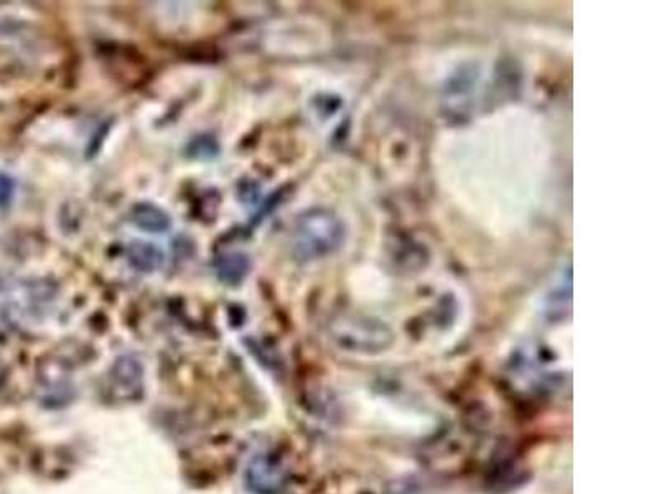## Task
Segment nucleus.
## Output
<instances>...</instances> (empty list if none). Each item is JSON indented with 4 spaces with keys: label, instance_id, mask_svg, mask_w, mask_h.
<instances>
[{
    "label": "nucleus",
    "instance_id": "nucleus-1",
    "mask_svg": "<svg viewBox=\"0 0 659 494\" xmlns=\"http://www.w3.org/2000/svg\"><path fill=\"white\" fill-rule=\"evenodd\" d=\"M345 229L332 211L315 208L295 221L292 247L300 261H317L342 246Z\"/></svg>",
    "mask_w": 659,
    "mask_h": 494
},
{
    "label": "nucleus",
    "instance_id": "nucleus-2",
    "mask_svg": "<svg viewBox=\"0 0 659 494\" xmlns=\"http://www.w3.org/2000/svg\"><path fill=\"white\" fill-rule=\"evenodd\" d=\"M127 261L137 271L155 272L164 264V254L154 244L134 241L127 246Z\"/></svg>",
    "mask_w": 659,
    "mask_h": 494
},
{
    "label": "nucleus",
    "instance_id": "nucleus-3",
    "mask_svg": "<svg viewBox=\"0 0 659 494\" xmlns=\"http://www.w3.org/2000/svg\"><path fill=\"white\" fill-rule=\"evenodd\" d=\"M132 223L147 233H165L170 228V218L159 206L152 203H139L131 211Z\"/></svg>",
    "mask_w": 659,
    "mask_h": 494
},
{
    "label": "nucleus",
    "instance_id": "nucleus-4",
    "mask_svg": "<svg viewBox=\"0 0 659 494\" xmlns=\"http://www.w3.org/2000/svg\"><path fill=\"white\" fill-rule=\"evenodd\" d=\"M249 261L248 257L241 252H230L218 257L216 261V274L221 282L228 285H236L243 282L244 277L248 275Z\"/></svg>",
    "mask_w": 659,
    "mask_h": 494
},
{
    "label": "nucleus",
    "instance_id": "nucleus-5",
    "mask_svg": "<svg viewBox=\"0 0 659 494\" xmlns=\"http://www.w3.org/2000/svg\"><path fill=\"white\" fill-rule=\"evenodd\" d=\"M264 480H267V493H274L281 483V476L274 467H271L269 460H256V463L249 468V483L256 485V490L262 491Z\"/></svg>",
    "mask_w": 659,
    "mask_h": 494
}]
</instances>
